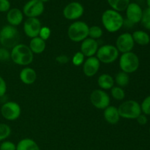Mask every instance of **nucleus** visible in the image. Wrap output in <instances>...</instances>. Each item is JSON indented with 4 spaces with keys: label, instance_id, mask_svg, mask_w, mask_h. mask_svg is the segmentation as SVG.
Returning <instances> with one entry per match:
<instances>
[{
    "label": "nucleus",
    "instance_id": "nucleus-38",
    "mask_svg": "<svg viewBox=\"0 0 150 150\" xmlns=\"http://www.w3.org/2000/svg\"><path fill=\"white\" fill-rule=\"evenodd\" d=\"M136 120H137L138 123L141 125H145L148 122V118L146 117V115L144 114H141L139 117L136 118Z\"/></svg>",
    "mask_w": 150,
    "mask_h": 150
},
{
    "label": "nucleus",
    "instance_id": "nucleus-19",
    "mask_svg": "<svg viewBox=\"0 0 150 150\" xmlns=\"http://www.w3.org/2000/svg\"><path fill=\"white\" fill-rule=\"evenodd\" d=\"M19 78L22 83L26 85H31L35 82L37 79V73L33 68L26 67L22 69L19 74Z\"/></svg>",
    "mask_w": 150,
    "mask_h": 150
},
{
    "label": "nucleus",
    "instance_id": "nucleus-33",
    "mask_svg": "<svg viewBox=\"0 0 150 150\" xmlns=\"http://www.w3.org/2000/svg\"><path fill=\"white\" fill-rule=\"evenodd\" d=\"M10 59V51L4 47H0V62H7Z\"/></svg>",
    "mask_w": 150,
    "mask_h": 150
},
{
    "label": "nucleus",
    "instance_id": "nucleus-7",
    "mask_svg": "<svg viewBox=\"0 0 150 150\" xmlns=\"http://www.w3.org/2000/svg\"><path fill=\"white\" fill-rule=\"evenodd\" d=\"M119 51L115 45L106 44L99 47L97 51V58L100 62L104 64H111L114 62L119 57Z\"/></svg>",
    "mask_w": 150,
    "mask_h": 150
},
{
    "label": "nucleus",
    "instance_id": "nucleus-5",
    "mask_svg": "<svg viewBox=\"0 0 150 150\" xmlns=\"http://www.w3.org/2000/svg\"><path fill=\"white\" fill-rule=\"evenodd\" d=\"M119 64L122 71L130 74L139 69L140 61L139 57L135 53L130 51L122 54L119 60Z\"/></svg>",
    "mask_w": 150,
    "mask_h": 150
},
{
    "label": "nucleus",
    "instance_id": "nucleus-6",
    "mask_svg": "<svg viewBox=\"0 0 150 150\" xmlns=\"http://www.w3.org/2000/svg\"><path fill=\"white\" fill-rule=\"evenodd\" d=\"M117 108L120 117L127 120H136L142 114L140 104L133 100L125 101Z\"/></svg>",
    "mask_w": 150,
    "mask_h": 150
},
{
    "label": "nucleus",
    "instance_id": "nucleus-2",
    "mask_svg": "<svg viewBox=\"0 0 150 150\" xmlns=\"http://www.w3.org/2000/svg\"><path fill=\"white\" fill-rule=\"evenodd\" d=\"M10 59L18 65L28 66L33 62L34 54L27 45L19 43L11 49Z\"/></svg>",
    "mask_w": 150,
    "mask_h": 150
},
{
    "label": "nucleus",
    "instance_id": "nucleus-14",
    "mask_svg": "<svg viewBox=\"0 0 150 150\" xmlns=\"http://www.w3.org/2000/svg\"><path fill=\"white\" fill-rule=\"evenodd\" d=\"M127 20L132 24L141 22L143 16V10L141 6L136 2H130L125 10Z\"/></svg>",
    "mask_w": 150,
    "mask_h": 150
},
{
    "label": "nucleus",
    "instance_id": "nucleus-39",
    "mask_svg": "<svg viewBox=\"0 0 150 150\" xmlns=\"http://www.w3.org/2000/svg\"><path fill=\"white\" fill-rule=\"evenodd\" d=\"M146 4H147L148 8H150V0H146Z\"/></svg>",
    "mask_w": 150,
    "mask_h": 150
},
{
    "label": "nucleus",
    "instance_id": "nucleus-9",
    "mask_svg": "<svg viewBox=\"0 0 150 150\" xmlns=\"http://www.w3.org/2000/svg\"><path fill=\"white\" fill-rule=\"evenodd\" d=\"M90 102L98 109L104 110L110 105L111 99L108 94L103 89H95L90 95Z\"/></svg>",
    "mask_w": 150,
    "mask_h": 150
},
{
    "label": "nucleus",
    "instance_id": "nucleus-1",
    "mask_svg": "<svg viewBox=\"0 0 150 150\" xmlns=\"http://www.w3.org/2000/svg\"><path fill=\"white\" fill-rule=\"evenodd\" d=\"M124 21L125 19L121 13L112 9L105 10L101 16L103 26L110 33L120 31L124 26Z\"/></svg>",
    "mask_w": 150,
    "mask_h": 150
},
{
    "label": "nucleus",
    "instance_id": "nucleus-22",
    "mask_svg": "<svg viewBox=\"0 0 150 150\" xmlns=\"http://www.w3.org/2000/svg\"><path fill=\"white\" fill-rule=\"evenodd\" d=\"M16 150H40L38 144L32 139H23L16 144Z\"/></svg>",
    "mask_w": 150,
    "mask_h": 150
},
{
    "label": "nucleus",
    "instance_id": "nucleus-18",
    "mask_svg": "<svg viewBox=\"0 0 150 150\" xmlns=\"http://www.w3.org/2000/svg\"><path fill=\"white\" fill-rule=\"evenodd\" d=\"M103 117L105 121L110 125H116L120 122V116L118 108L114 105H109L104 109Z\"/></svg>",
    "mask_w": 150,
    "mask_h": 150
},
{
    "label": "nucleus",
    "instance_id": "nucleus-11",
    "mask_svg": "<svg viewBox=\"0 0 150 150\" xmlns=\"http://www.w3.org/2000/svg\"><path fill=\"white\" fill-rule=\"evenodd\" d=\"M84 13V8L81 3L78 1H72L69 3L63 9V16L66 19L70 21H76L80 18Z\"/></svg>",
    "mask_w": 150,
    "mask_h": 150
},
{
    "label": "nucleus",
    "instance_id": "nucleus-10",
    "mask_svg": "<svg viewBox=\"0 0 150 150\" xmlns=\"http://www.w3.org/2000/svg\"><path fill=\"white\" fill-rule=\"evenodd\" d=\"M45 5L40 0H29L23 7V15L27 18H38L43 13Z\"/></svg>",
    "mask_w": 150,
    "mask_h": 150
},
{
    "label": "nucleus",
    "instance_id": "nucleus-17",
    "mask_svg": "<svg viewBox=\"0 0 150 150\" xmlns=\"http://www.w3.org/2000/svg\"><path fill=\"white\" fill-rule=\"evenodd\" d=\"M7 21L9 25L13 26H18L22 23L23 20V13L22 10L18 8H10L7 13Z\"/></svg>",
    "mask_w": 150,
    "mask_h": 150
},
{
    "label": "nucleus",
    "instance_id": "nucleus-16",
    "mask_svg": "<svg viewBox=\"0 0 150 150\" xmlns=\"http://www.w3.org/2000/svg\"><path fill=\"white\" fill-rule=\"evenodd\" d=\"M99 45L96 40L89 38L83 40L81 44V52L85 56V57H95L97 54Z\"/></svg>",
    "mask_w": 150,
    "mask_h": 150
},
{
    "label": "nucleus",
    "instance_id": "nucleus-41",
    "mask_svg": "<svg viewBox=\"0 0 150 150\" xmlns=\"http://www.w3.org/2000/svg\"><path fill=\"white\" fill-rule=\"evenodd\" d=\"M149 133H150V127H149Z\"/></svg>",
    "mask_w": 150,
    "mask_h": 150
},
{
    "label": "nucleus",
    "instance_id": "nucleus-12",
    "mask_svg": "<svg viewBox=\"0 0 150 150\" xmlns=\"http://www.w3.org/2000/svg\"><path fill=\"white\" fill-rule=\"evenodd\" d=\"M135 42L133 40L132 34L129 32H125L117 38L116 40V48L122 54L130 52L133 49Z\"/></svg>",
    "mask_w": 150,
    "mask_h": 150
},
{
    "label": "nucleus",
    "instance_id": "nucleus-8",
    "mask_svg": "<svg viewBox=\"0 0 150 150\" xmlns=\"http://www.w3.org/2000/svg\"><path fill=\"white\" fill-rule=\"evenodd\" d=\"M1 116L7 121L18 120L21 114V108L18 103L8 101L2 104L0 109Z\"/></svg>",
    "mask_w": 150,
    "mask_h": 150
},
{
    "label": "nucleus",
    "instance_id": "nucleus-27",
    "mask_svg": "<svg viewBox=\"0 0 150 150\" xmlns=\"http://www.w3.org/2000/svg\"><path fill=\"white\" fill-rule=\"evenodd\" d=\"M103 35L102 28L98 26H92L89 29V37L92 39L98 40Z\"/></svg>",
    "mask_w": 150,
    "mask_h": 150
},
{
    "label": "nucleus",
    "instance_id": "nucleus-24",
    "mask_svg": "<svg viewBox=\"0 0 150 150\" xmlns=\"http://www.w3.org/2000/svg\"><path fill=\"white\" fill-rule=\"evenodd\" d=\"M111 9L117 12L125 11L126 8L130 3V0H107Z\"/></svg>",
    "mask_w": 150,
    "mask_h": 150
},
{
    "label": "nucleus",
    "instance_id": "nucleus-28",
    "mask_svg": "<svg viewBox=\"0 0 150 150\" xmlns=\"http://www.w3.org/2000/svg\"><path fill=\"white\" fill-rule=\"evenodd\" d=\"M11 134V128L4 123H0V142H4Z\"/></svg>",
    "mask_w": 150,
    "mask_h": 150
},
{
    "label": "nucleus",
    "instance_id": "nucleus-25",
    "mask_svg": "<svg viewBox=\"0 0 150 150\" xmlns=\"http://www.w3.org/2000/svg\"><path fill=\"white\" fill-rule=\"evenodd\" d=\"M114 82L117 83V86L120 87H125L127 86L129 84L130 82V77L127 73H125V72H119L115 76L114 79Z\"/></svg>",
    "mask_w": 150,
    "mask_h": 150
},
{
    "label": "nucleus",
    "instance_id": "nucleus-21",
    "mask_svg": "<svg viewBox=\"0 0 150 150\" xmlns=\"http://www.w3.org/2000/svg\"><path fill=\"white\" fill-rule=\"evenodd\" d=\"M114 79L108 73L101 74L98 79V84L100 86V89L103 90H108L111 89L113 86H114Z\"/></svg>",
    "mask_w": 150,
    "mask_h": 150
},
{
    "label": "nucleus",
    "instance_id": "nucleus-36",
    "mask_svg": "<svg viewBox=\"0 0 150 150\" xmlns=\"http://www.w3.org/2000/svg\"><path fill=\"white\" fill-rule=\"evenodd\" d=\"M7 89V83H6L5 80L0 76V98L5 95Z\"/></svg>",
    "mask_w": 150,
    "mask_h": 150
},
{
    "label": "nucleus",
    "instance_id": "nucleus-23",
    "mask_svg": "<svg viewBox=\"0 0 150 150\" xmlns=\"http://www.w3.org/2000/svg\"><path fill=\"white\" fill-rule=\"evenodd\" d=\"M132 36H133L135 43H137L140 45H146L150 42L149 35L144 31H135L132 34Z\"/></svg>",
    "mask_w": 150,
    "mask_h": 150
},
{
    "label": "nucleus",
    "instance_id": "nucleus-20",
    "mask_svg": "<svg viewBox=\"0 0 150 150\" xmlns=\"http://www.w3.org/2000/svg\"><path fill=\"white\" fill-rule=\"evenodd\" d=\"M29 47L34 54H40L45 50L46 43L45 41L41 39L40 37H36L31 39Z\"/></svg>",
    "mask_w": 150,
    "mask_h": 150
},
{
    "label": "nucleus",
    "instance_id": "nucleus-13",
    "mask_svg": "<svg viewBox=\"0 0 150 150\" xmlns=\"http://www.w3.org/2000/svg\"><path fill=\"white\" fill-rule=\"evenodd\" d=\"M42 25L38 18H27L23 23V32L31 39L38 37Z\"/></svg>",
    "mask_w": 150,
    "mask_h": 150
},
{
    "label": "nucleus",
    "instance_id": "nucleus-35",
    "mask_svg": "<svg viewBox=\"0 0 150 150\" xmlns=\"http://www.w3.org/2000/svg\"><path fill=\"white\" fill-rule=\"evenodd\" d=\"M10 7L11 4L9 0H0V13H7Z\"/></svg>",
    "mask_w": 150,
    "mask_h": 150
},
{
    "label": "nucleus",
    "instance_id": "nucleus-15",
    "mask_svg": "<svg viewBox=\"0 0 150 150\" xmlns=\"http://www.w3.org/2000/svg\"><path fill=\"white\" fill-rule=\"evenodd\" d=\"M100 67V62L96 57H88L83 64V74L86 77H93L98 73Z\"/></svg>",
    "mask_w": 150,
    "mask_h": 150
},
{
    "label": "nucleus",
    "instance_id": "nucleus-26",
    "mask_svg": "<svg viewBox=\"0 0 150 150\" xmlns=\"http://www.w3.org/2000/svg\"><path fill=\"white\" fill-rule=\"evenodd\" d=\"M111 95L116 100H122L125 98V92L124 89L120 86H114L111 89Z\"/></svg>",
    "mask_w": 150,
    "mask_h": 150
},
{
    "label": "nucleus",
    "instance_id": "nucleus-31",
    "mask_svg": "<svg viewBox=\"0 0 150 150\" xmlns=\"http://www.w3.org/2000/svg\"><path fill=\"white\" fill-rule=\"evenodd\" d=\"M140 105L142 113L146 116L150 115V95L144 99Z\"/></svg>",
    "mask_w": 150,
    "mask_h": 150
},
{
    "label": "nucleus",
    "instance_id": "nucleus-34",
    "mask_svg": "<svg viewBox=\"0 0 150 150\" xmlns=\"http://www.w3.org/2000/svg\"><path fill=\"white\" fill-rule=\"evenodd\" d=\"M0 150H16V144L10 141H4L0 144Z\"/></svg>",
    "mask_w": 150,
    "mask_h": 150
},
{
    "label": "nucleus",
    "instance_id": "nucleus-3",
    "mask_svg": "<svg viewBox=\"0 0 150 150\" xmlns=\"http://www.w3.org/2000/svg\"><path fill=\"white\" fill-rule=\"evenodd\" d=\"M19 40L20 33L15 26L6 25L0 30V44L4 48L12 49L19 44Z\"/></svg>",
    "mask_w": 150,
    "mask_h": 150
},
{
    "label": "nucleus",
    "instance_id": "nucleus-40",
    "mask_svg": "<svg viewBox=\"0 0 150 150\" xmlns=\"http://www.w3.org/2000/svg\"><path fill=\"white\" fill-rule=\"evenodd\" d=\"M41 1H42V3H46V2H48V1H49L50 0H40Z\"/></svg>",
    "mask_w": 150,
    "mask_h": 150
},
{
    "label": "nucleus",
    "instance_id": "nucleus-37",
    "mask_svg": "<svg viewBox=\"0 0 150 150\" xmlns=\"http://www.w3.org/2000/svg\"><path fill=\"white\" fill-rule=\"evenodd\" d=\"M70 59L65 54H61V55H59L56 57V61L60 64H67L69 62Z\"/></svg>",
    "mask_w": 150,
    "mask_h": 150
},
{
    "label": "nucleus",
    "instance_id": "nucleus-4",
    "mask_svg": "<svg viewBox=\"0 0 150 150\" xmlns=\"http://www.w3.org/2000/svg\"><path fill=\"white\" fill-rule=\"evenodd\" d=\"M89 26L86 23L81 21H77L69 26L67 35L69 39L75 42H80L89 37Z\"/></svg>",
    "mask_w": 150,
    "mask_h": 150
},
{
    "label": "nucleus",
    "instance_id": "nucleus-29",
    "mask_svg": "<svg viewBox=\"0 0 150 150\" xmlns=\"http://www.w3.org/2000/svg\"><path fill=\"white\" fill-rule=\"evenodd\" d=\"M85 61V56L81 51H78L72 57V62L76 67L83 65Z\"/></svg>",
    "mask_w": 150,
    "mask_h": 150
},
{
    "label": "nucleus",
    "instance_id": "nucleus-32",
    "mask_svg": "<svg viewBox=\"0 0 150 150\" xmlns=\"http://www.w3.org/2000/svg\"><path fill=\"white\" fill-rule=\"evenodd\" d=\"M51 34V31L49 27L48 26H42L40 29V33L38 37L42 39L43 40H47L48 38H50Z\"/></svg>",
    "mask_w": 150,
    "mask_h": 150
},
{
    "label": "nucleus",
    "instance_id": "nucleus-30",
    "mask_svg": "<svg viewBox=\"0 0 150 150\" xmlns=\"http://www.w3.org/2000/svg\"><path fill=\"white\" fill-rule=\"evenodd\" d=\"M141 22L145 29L150 30V8H146L144 11H143V16Z\"/></svg>",
    "mask_w": 150,
    "mask_h": 150
}]
</instances>
